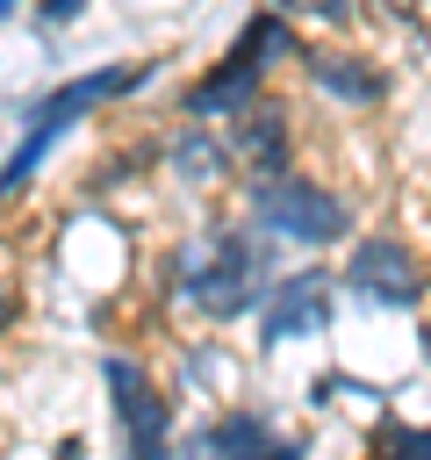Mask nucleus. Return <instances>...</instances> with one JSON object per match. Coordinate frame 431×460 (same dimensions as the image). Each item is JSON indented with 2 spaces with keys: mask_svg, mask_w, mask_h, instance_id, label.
I'll list each match as a JSON object with an SVG mask.
<instances>
[{
  "mask_svg": "<svg viewBox=\"0 0 431 460\" xmlns=\"http://www.w3.org/2000/svg\"><path fill=\"white\" fill-rule=\"evenodd\" d=\"M302 50V29H295V14H280V7H251L244 14V29L230 36V50L180 93V115H194V122H230V115H244L259 93H266V79H273V65L280 58H295Z\"/></svg>",
  "mask_w": 431,
  "mask_h": 460,
  "instance_id": "7ed1b4c3",
  "label": "nucleus"
},
{
  "mask_svg": "<svg viewBox=\"0 0 431 460\" xmlns=\"http://www.w3.org/2000/svg\"><path fill=\"white\" fill-rule=\"evenodd\" d=\"M230 144H237V158L251 172H287L295 165V115H287V101L259 93L244 115H230Z\"/></svg>",
  "mask_w": 431,
  "mask_h": 460,
  "instance_id": "9d476101",
  "label": "nucleus"
},
{
  "mask_svg": "<svg viewBox=\"0 0 431 460\" xmlns=\"http://www.w3.org/2000/svg\"><path fill=\"white\" fill-rule=\"evenodd\" d=\"M295 65H302V79H309L323 101H338V108H352V115H374V108L395 93L388 65H374L366 50H338V43H309V36H302Z\"/></svg>",
  "mask_w": 431,
  "mask_h": 460,
  "instance_id": "6e6552de",
  "label": "nucleus"
},
{
  "mask_svg": "<svg viewBox=\"0 0 431 460\" xmlns=\"http://www.w3.org/2000/svg\"><path fill=\"white\" fill-rule=\"evenodd\" d=\"M338 395H345V374H309L302 381V410H338Z\"/></svg>",
  "mask_w": 431,
  "mask_h": 460,
  "instance_id": "4468645a",
  "label": "nucleus"
},
{
  "mask_svg": "<svg viewBox=\"0 0 431 460\" xmlns=\"http://www.w3.org/2000/svg\"><path fill=\"white\" fill-rule=\"evenodd\" d=\"M338 288H345V280H338L330 266H295V273H280V280L266 288V302L251 309L259 352H280V345H295V338H323Z\"/></svg>",
  "mask_w": 431,
  "mask_h": 460,
  "instance_id": "0eeeda50",
  "label": "nucleus"
},
{
  "mask_svg": "<svg viewBox=\"0 0 431 460\" xmlns=\"http://www.w3.org/2000/svg\"><path fill=\"white\" fill-rule=\"evenodd\" d=\"M187 446H194V453H273V460H302V453H309L302 438H287V431H280L266 410H251V402L216 410L208 424L187 431Z\"/></svg>",
  "mask_w": 431,
  "mask_h": 460,
  "instance_id": "1a4fd4ad",
  "label": "nucleus"
},
{
  "mask_svg": "<svg viewBox=\"0 0 431 460\" xmlns=\"http://www.w3.org/2000/svg\"><path fill=\"white\" fill-rule=\"evenodd\" d=\"M101 388H108V417H115V438L122 453H165L172 446V410L180 395H165V381L136 359V352H108L101 359Z\"/></svg>",
  "mask_w": 431,
  "mask_h": 460,
  "instance_id": "423d86ee",
  "label": "nucleus"
},
{
  "mask_svg": "<svg viewBox=\"0 0 431 460\" xmlns=\"http://www.w3.org/2000/svg\"><path fill=\"white\" fill-rule=\"evenodd\" d=\"M366 446H374V453H431V424H409V417H388V410H374V424H366Z\"/></svg>",
  "mask_w": 431,
  "mask_h": 460,
  "instance_id": "f8f14e48",
  "label": "nucleus"
},
{
  "mask_svg": "<svg viewBox=\"0 0 431 460\" xmlns=\"http://www.w3.org/2000/svg\"><path fill=\"white\" fill-rule=\"evenodd\" d=\"M22 7H36V0H0V14H7V22H14V14H22Z\"/></svg>",
  "mask_w": 431,
  "mask_h": 460,
  "instance_id": "dca6fc26",
  "label": "nucleus"
},
{
  "mask_svg": "<svg viewBox=\"0 0 431 460\" xmlns=\"http://www.w3.org/2000/svg\"><path fill=\"white\" fill-rule=\"evenodd\" d=\"M165 165H172V180H187V187H216V180L237 165V144H230V137H216L208 122H194V115H187V129L165 144Z\"/></svg>",
  "mask_w": 431,
  "mask_h": 460,
  "instance_id": "9b49d317",
  "label": "nucleus"
},
{
  "mask_svg": "<svg viewBox=\"0 0 431 460\" xmlns=\"http://www.w3.org/2000/svg\"><path fill=\"white\" fill-rule=\"evenodd\" d=\"M165 280L180 288L187 309H201L208 323H237L266 302V288L280 280V259H273V230H259L251 216L244 223H208L194 244L172 252Z\"/></svg>",
  "mask_w": 431,
  "mask_h": 460,
  "instance_id": "f03ea898",
  "label": "nucleus"
},
{
  "mask_svg": "<svg viewBox=\"0 0 431 460\" xmlns=\"http://www.w3.org/2000/svg\"><path fill=\"white\" fill-rule=\"evenodd\" d=\"M280 14H316V22H352V0H266Z\"/></svg>",
  "mask_w": 431,
  "mask_h": 460,
  "instance_id": "2eb2a0df",
  "label": "nucleus"
},
{
  "mask_svg": "<svg viewBox=\"0 0 431 460\" xmlns=\"http://www.w3.org/2000/svg\"><path fill=\"white\" fill-rule=\"evenodd\" d=\"M165 72V58H115V65H93V72H72V79H57V86H43V93H29V101H14V115H22V137H14V151H7V201H22L29 194V180L43 172V158L79 129V122H93L101 108H122L129 93H144L151 79Z\"/></svg>",
  "mask_w": 431,
  "mask_h": 460,
  "instance_id": "f257e3e1",
  "label": "nucleus"
},
{
  "mask_svg": "<svg viewBox=\"0 0 431 460\" xmlns=\"http://www.w3.org/2000/svg\"><path fill=\"white\" fill-rule=\"evenodd\" d=\"M417 352H424V367H431V331H424V338H417Z\"/></svg>",
  "mask_w": 431,
  "mask_h": 460,
  "instance_id": "f3484780",
  "label": "nucleus"
},
{
  "mask_svg": "<svg viewBox=\"0 0 431 460\" xmlns=\"http://www.w3.org/2000/svg\"><path fill=\"white\" fill-rule=\"evenodd\" d=\"M86 7L93 0H36L29 14H36V29H72V22H86Z\"/></svg>",
  "mask_w": 431,
  "mask_h": 460,
  "instance_id": "ddd939ff",
  "label": "nucleus"
},
{
  "mask_svg": "<svg viewBox=\"0 0 431 460\" xmlns=\"http://www.w3.org/2000/svg\"><path fill=\"white\" fill-rule=\"evenodd\" d=\"M338 280H345V295L366 302V309H402V316H409V309L431 302V273H424L417 244L395 237V230H366V237H352Z\"/></svg>",
  "mask_w": 431,
  "mask_h": 460,
  "instance_id": "39448f33",
  "label": "nucleus"
},
{
  "mask_svg": "<svg viewBox=\"0 0 431 460\" xmlns=\"http://www.w3.org/2000/svg\"><path fill=\"white\" fill-rule=\"evenodd\" d=\"M244 216H251L259 230H273L280 244H302V252L352 244V201H345L330 180L302 172V165H287V172H251Z\"/></svg>",
  "mask_w": 431,
  "mask_h": 460,
  "instance_id": "20e7f679",
  "label": "nucleus"
}]
</instances>
